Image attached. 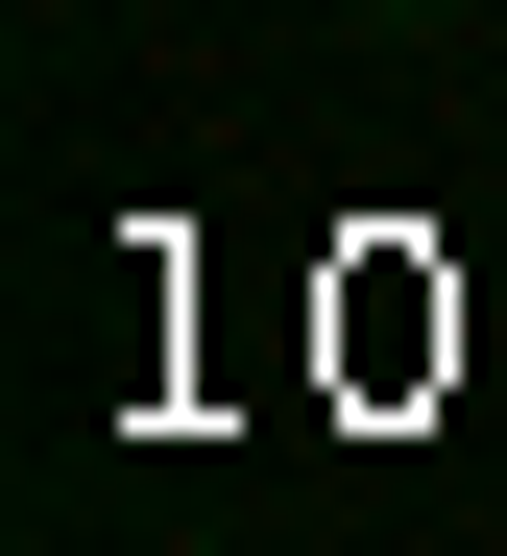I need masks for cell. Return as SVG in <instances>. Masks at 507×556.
<instances>
[{
	"label": "cell",
	"mask_w": 507,
	"mask_h": 556,
	"mask_svg": "<svg viewBox=\"0 0 507 556\" xmlns=\"http://www.w3.org/2000/svg\"><path fill=\"white\" fill-rule=\"evenodd\" d=\"M339 25H459V0H339Z\"/></svg>",
	"instance_id": "6da1fadb"
}]
</instances>
